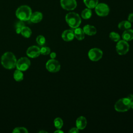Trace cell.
I'll return each instance as SVG.
<instances>
[{
  "mask_svg": "<svg viewBox=\"0 0 133 133\" xmlns=\"http://www.w3.org/2000/svg\"><path fill=\"white\" fill-rule=\"evenodd\" d=\"M1 64L6 69H12L16 67L17 59L15 55L10 51L5 52L1 57Z\"/></svg>",
  "mask_w": 133,
  "mask_h": 133,
  "instance_id": "1",
  "label": "cell"
},
{
  "mask_svg": "<svg viewBox=\"0 0 133 133\" xmlns=\"http://www.w3.org/2000/svg\"><path fill=\"white\" fill-rule=\"evenodd\" d=\"M32 15V10L31 8L27 5H22L20 6L16 11V17L23 21L29 20Z\"/></svg>",
  "mask_w": 133,
  "mask_h": 133,
  "instance_id": "2",
  "label": "cell"
},
{
  "mask_svg": "<svg viewBox=\"0 0 133 133\" xmlns=\"http://www.w3.org/2000/svg\"><path fill=\"white\" fill-rule=\"evenodd\" d=\"M65 21L68 24L72 29L78 27L82 22L79 15L74 12H70L65 16Z\"/></svg>",
  "mask_w": 133,
  "mask_h": 133,
  "instance_id": "3",
  "label": "cell"
},
{
  "mask_svg": "<svg viewBox=\"0 0 133 133\" xmlns=\"http://www.w3.org/2000/svg\"><path fill=\"white\" fill-rule=\"evenodd\" d=\"M131 102L129 99L123 98L119 99L114 105L115 110L119 112H124L128 111L130 108Z\"/></svg>",
  "mask_w": 133,
  "mask_h": 133,
  "instance_id": "4",
  "label": "cell"
},
{
  "mask_svg": "<svg viewBox=\"0 0 133 133\" xmlns=\"http://www.w3.org/2000/svg\"><path fill=\"white\" fill-rule=\"evenodd\" d=\"M31 62L30 59L26 57H23L17 60L16 67L17 68V69L23 72L27 70L29 68Z\"/></svg>",
  "mask_w": 133,
  "mask_h": 133,
  "instance_id": "5",
  "label": "cell"
},
{
  "mask_svg": "<svg viewBox=\"0 0 133 133\" xmlns=\"http://www.w3.org/2000/svg\"><path fill=\"white\" fill-rule=\"evenodd\" d=\"M129 46L128 43L124 40H119L116 45V50L119 55H124L129 51Z\"/></svg>",
  "mask_w": 133,
  "mask_h": 133,
  "instance_id": "6",
  "label": "cell"
},
{
  "mask_svg": "<svg viewBox=\"0 0 133 133\" xmlns=\"http://www.w3.org/2000/svg\"><path fill=\"white\" fill-rule=\"evenodd\" d=\"M96 14L100 17L107 16L110 11L108 5L105 3H98L95 8Z\"/></svg>",
  "mask_w": 133,
  "mask_h": 133,
  "instance_id": "7",
  "label": "cell"
},
{
  "mask_svg": "<svg viewBox=\"0 0 133 133\" xmlns=\"http://www.w3.org/2000/svg\"><path fill=\"white\" fill-rule=\"evenodd\" d=\"M60 67L61 65L59 61L55 59L49 60L46 63V68L50 72H57L60 70Z\"/></svg>",
  "mask_w": 133,
  "mask_h": 133,
  "instance_id": "8",
  "label": "cell"
},
{
  "mask_svg": "<svg viewBox=\"0 0 133 133\" xmlns=\"http://www.w3.org/2000/svg\"><path fill=\"white\" fill-rule=\"evenodd\" d=\"M103 55L102 51L97 48H94L89 50L88 56L90 60L93 61H97L102 58Z\"/></svg>",
  "mask_w": 133,
  "mask_h": 133,
  "instance_id": "9",
  "label": "cell"
},
{
  "mask_svg": "<svg viewBox=\"0 0 133 133\" xmlns=\"http://www.w3.org/2000/svg\"><path fill=\"white\" fill-rule=\"evenodd\" d=\"M60 5L66 10H73L77 6L76 0H60Z\"/></svg>",
  "mask_w": 133,
  "mask_h": 133,
  "instance_id": "10",
  "label": "cell"
},
{
  "mask_svg": "<svg viewBox=\"0 0 133 133\" xmlns=\"http://www.w3.org/2000/svg\"><path fill=\"white\" fill-rule=\"evenodd\" d=\"M26 54V55L30 58H36L41 54L40 48L37 46H31L27 49Z\"/></svg>",
  "mask_w": 133,
  "mask_h": 133,
  "instance_id": "11",
  "label": "cell"
},
{
  "mask_svg": "<svg viewBox=\"0 0 133 133\" xmlns=\"http://www.w3.org/2000/svg\"><path fill=\"white\" fill-rule=\"evenodd\" d=\"M62 38L65 42H70L74 38V34L73 30H66L62 33Z\"/></svg>",
  "mask_w": 133,
  "mask_h": 133,
  "instance_id": "12",
  "label": "cell"
},
{
  "mask_svg": "<svg viewBox=\"0 0 133 133\" xmlns=\"http://www.w3.org/2000/svg\"><path fill=\"white\" fill-rule=\"evenodd\" d=\"M87 125L86 118L83 116L78 117L76 121V127L80 130L84 129Z\"/></svg>",
  "mask_w": 133,
  "mask_h": 133,
  "instance_id": "13",
  "label": "cell"
},
{
  "mask_svg": "<svg viewBox=\"0 0 133 133\" xmlns=\"http://www.w3.org/2000/svg\"><path fill=\"white\" fill-rule=\"evenodd\" d=\"M43 19V15L41 12L35 11L32 13L30 20L33 23H38L39 22Z\"/></svg>",
  "mask_w": 133,
  "mask_h": 133,
  "instance_id": "14",
  "label": "cell"
},
{
  "mask_svg": "<svg viewBox=\"0 0 133 133\" xmlns=\"http://www.w3.org/2000/svg\"><path fill=\"white\" fill-rule=\"evenodd\" d=\"M83 29L84 31L85 34L88 35H94L97 33L96 28L95 26L89 24H87L85 25Z\"/></svg>",
  "mask_w": 133,
  "mask_h": 133,
  "instance_id": "15",
  "label": "cell"
},
{
  "mask_svg": "<svg viewBox=\"0 0 133 133\" xmlns=\"http://www.w3.org/2000/svg\"><path fill=\"white\" fill-rule=\"evenodd\" d=\"M122 36L123 40L126 42L131 41L133 39V30L129 29L125 30Z\"/></svg>",
  "mask_w": 133,
  "mask_h": 133,
  "instance_id": "16",
  "label": "cell"
},
{
  "mask_svg": "<svg viewBox=\"0 0 133 133\" xmlns=\"http://www.w3.org/2000/svg\"><path fill=\"white\" fill-rule=\"evenodd\" d=\"M74 36L76 37V38L79 41H81L85 37V33L83 30V29L80 28H76L74 29L73 30Z\"/></svg>",
  "mask_w": 133,
  "mask_h": 133,
  "instance_id": "17",
  "label": "cell"
},
{
  "mask_svg": "<svg viewBox=\"0 0 133 133\" xmlns=\"http://www.w3.org/2000/svg\"><path fill=\"white\" fill-rule=\"evenodd\" d=\"M131 26V22L128 21H123L120 22L118 24V28L121 30H126L130 29Z\"/></svg>",
  "mask_w": 133,
  "mask_h": 133,
  "instance_id": "18",
  "label": "cell"
},
{
  "mask_svg": "<svg viewBox=\"0 0 133 133\" xmlns=\"http://www.w3.org/2000/svg\"><path fill=\"white\" fill-rule=\"evenodd\" d=\"M86 6L90 9L95 8L97 5L99 3L98 0H83Z\"/></svg>",
  "mask_w": 133,
  "mask_h": 133,
  "instance_id": "19",
  "label": "cell"
},
{
  "mask_svg": "<svg viewBox=\"0 0 133 133\" xmlns=\"http://www.w3.org/2000/svg\"><path fill=\"white\" fill-rule=\"evenodd\" d=\"M20 33L24 37L29 38L31 36L32 31L29 27L24 26L22 28Z\"/></svg>",
  "mask_w": 133,
  "mask_h": 133,
  "instance_id": "20",
  "label": "cell"
},
{
  "mask_svg": "<svg viewBox=\"0 0 133 133\" xmlns=\"http://www.w3.org/2000/svg\"><path fill=\"white\" fill-rule=\"evenodd\" d=\"M24 77L22 71L17 69L14 73V78L17 82H20L23 80Z\"/></svg>",
  "mask_w": 133,
  "mask_h": 133,
  "instance_id": "21",
  "label": "cell"
},
{
  "mask_svg": "<svg viewBox=\"0 0 133 133\" xmlns=\"http://www.w3.org/2000/svg\"><path fill=\"white\" fill-rule=\"evenodd\" d=\"M92 15V11L91 9L87 8L84 9L81 12V17L84 19H89Z\"/></svg>",
  "mask_w": 133,
  "mask_h": 133,
  "instance_id": "22",
  "label": "cell"
},
{
  "mask_svg": "<svg viewBox=\"0 0 133 133\" xmlns=\"http://www.w3.org/2000/svg\"><path fill=\"white\" fill-rule=\"evenodd\" d=\"M54 126L57 129H61L63 125L62 119L60 117H57L54 119Z\"/></svg>",
  "mask_w": 133,
  "mask_h": 133,
  "instance_id": "23",
  "label": "cell"
},
{
  "mask_svg": "<svg viewBox=\"0 0 133 133\" xmlns=\"http://www.w3.org/2000/svg\"><path fill=\"white\" fill-rule=\"evenodd\" d=\"M24 26H25V25H24L23 21L19 20V21H18L16 23V25H15V29H16V33L17 34H20L22 28Z\"/></svg>",
  "mask_w": 133,
  "mask_h": 133,
  "instance_id": "24",
  "label": "cell"
},
{
  "mask_svg": "<svg viewBox=\"0 0 133 133\" xmlns=\"http://www.w3.org/2000/svg\"><path fill=\"white\" fill-rule=\"evenodd\" d=\"M110 38L114 42H118L120 39L119 35L115 32H112L109 34Z\"/></svg>",
  "mask_w": 133,
  "mask_h": 133,
  "instance_id": "25",
  "label": "cell"
},
{
  "mask_svg": "<svg viewBox=\"0 0 133 133\" xmlns=\"http://www.w3.org/2000/svg\"><path fill=\"white\" fill-rule=\"evenodd\" d=\"M13 133H28V130L27 129L23 127H17L14 129L12 130Z\"/></svg>",
  "mask_w": 133,
  "mask_h": 133,
  "instance_id": "26",
  "label": "cell"
},
{
  "mask_svg": "<svg viewBox=\"0 0 133 133\" xmlns=\"http://www.w3.org/2000/svg\"><path fill=\"white\" fill-rule=\"evenodd\" d=\"M36 42L39 45L43 46L45 44L46 39L44 36L42 35H39L36 37Z\"/></svg>",
  "mask_w": 133,
  "mask_h": 133,
  "instance_id": "27",
  "label": "cell"
},
{
  "mask_svg": "<svg viewBox=\"0 0 133 133\" xmlns=\"http://www.w3.org/2000/svg\"><path fill=\"white\" fill-rule=\"evenodd\" d=\"M41 54L43 55H47L50 53V49L48 47L44 46L40 48Z\"/></svg>",
  "mask_w": 133,
  "mask_h": 133,
  "instance_id": "28",
  "label": "cell"
},
{
  "mask_svg": "<svg viewBox=\"0 0 133 133\" xmlns=\"http://www.w3.org/2000/svg\"><path fill=\"white\" fill-rule=\"evenodd\" d=\"M79 129L77 127H74L72 128L69 131V132L70 133H77L79 132Z\"/></svg>",
  "mask_w": 133,
  "mask_h": 133,
  "instance_id": "29",
  "label": "cell"
},
{
  "mask_svg": "<svg viewBox=\"0 0 133 133\" xmlns=\"http://www.w3.org/2000/svg\"><path fill=\"white\" fill-rule=\"evenodd\" d=\"M128 21L131 23L133 22V13H130L129 14L128 17Z\"/></svg>",
  "mask_w": 133,
  "mask_h": 133,
  "instance_id": "30",
  "label": "cell"
},
{
  "mask_svg": "<svg viewBox=\"0 0 133 133\" xmlns=\"http://www.w3.org/2000/svg\"><path fill=\"white\" fill-rule=\"evenodd\" d=\"M50 57L51 59H55L56 57V53L55 52H52L50 53Z\"/></svg>",
  "mask_w": 133,
  "mask_h": 133,
  "instance_id": "31",
  "label": "cell"
},
{
  "mask_svg": "<svg viewBox=\"0 0 133 133\" xmlns=\"http://www.w3.org/2000/svg\"><path fill=\"white\" fill-rule=\"evenodd\" d=\"M127 98L128 99H129L130 101H132V100H133V95L130 94V95H129L127 96Z\"/></svg>",
  "mask_w": 133,
  "mask_h": 133,
  "instance_id": "32",
  "label": "cell"
},
{
  "mask_svg": "<svg viewBox=\"0 0 133 133\" xmlns=\"http://www.w3.org/2000/svg\"><path fill=\"white\" fill-rule=\"evenodd\" d=\"M54 132H55V133H58V132H59V133H63V131H62V130H61L60 129H58V130L55 131Z\"/></svg>",
  "mask_w": 133,
  "mask_h": 133,
  "instance_id": "33",
  "label": "cell"
},
{
  "mask_svg": "<svg viewBox=\"0 0 133 133\" xmlns=\"http://www.w3.org/2000/svg\"><path fill=\"white\" fill-rule=\"evenodd\" d=\"M130 107H131V108L133 109V101H131V105H130Z\"/></svg>",
  "mask_w": 133,
  "mask_h": 133,
  "instance_id": "34",
  "label": "cell"
},
{
  "mask_svg": "<svg viewBox=\"0 0 133 133\" xmlns=\"http://www.w3.org/2000/svg\"><path fill=\"white\" fill-rule=\"evenodd\" d=\"M39 132H45V133H46V132H47V131H43V130H41V131H39Z\"/></svg>",
  "mask_w": 133,
  "mask_h": 133,
  "instance_id": "35",
  "label": "cell"
}]
</instances>
